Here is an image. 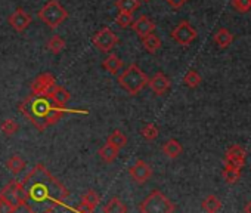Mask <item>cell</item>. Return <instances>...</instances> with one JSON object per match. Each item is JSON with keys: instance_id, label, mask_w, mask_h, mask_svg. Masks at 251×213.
<instances>
[{"instance_id": "cell-1", "label": "cell", "mask_w": 251, "mask_h": 213, "mask_svg": "<svg viewBox=\"0 0 251 213\" xmlns=\"http://www.w3.org/2000/svg\"><path fill=\"white\" fill-rule=\"evenodd\" d=\"M27 194L28 201L34 203H45L49 201V207L45 212H55L56 207L64 206V200L70 197V191L67 186L62 185L43 164H36L33 170L21 181Z\"/></svg>"}, {"instance_id": "cell-2", "label": "cell", "mask_w": 251, "mask_h": 213, "mask_svg": "<svg viewBox=\"0 0 251 213\" xmlns=\"http://www.w3.org/2000/svg\"><path fill=\"white\" fill-rule=\"evenodd\" d=\"M18 110L40 132H45L48 128L56 125L67 114H89V111L67 108L65 105L56 104L50 95L33 92L20 102Z\"/></svg>"}, {"instance_id": "cell-3", "label": "cell", "mask_w": 251, "mask_h": 213, "mask_svg": "<svg viewBox=\"0 0 251 213\" xmlns=\"http://www.w3.org/2000/svg\"><path fill=\"white\" fill-rule=\"evenodd\" d=\"M117 83L133 96L144 90L145 86H148V76L139 68L138 64L133 62L117 77Z\"/></svg>"}, {"instance_id": "cell-4", "label": "cell", "mask_w": 251, "mask_h": 213, "mask_svg": "<svg viewBox=\"0 0 251 213\" xmlns=\"http://www.w3.org/2000/svg\"><path fill=\"white\" fill-rule=\"evenodd\" d=\"M37 17L50 30H56L68 18V11L58 2V0H49V2L39 11Z\"/></svg>"}, {"instance_id": "cell-5", "label": "cell", "mask_w": 251, "mask_h": 213, "mask_svg": "<svg viewBox=\"0 0 251 213\" xmlns=\"http://www.w3.org/2000/svg\"><path fill=\"white\" fill-rule=\"evenodd\" d=\"M138 210L142 213H172L176 210V206L160 189H154L139 204Z\"/></svg>"}, {"instance_id": "cell-6", "label": "cell", "mask_w": 251, "mask_h": 213, "mask_svg": "<svg viewBox=\"0 0 251 213\" xmlns=\"http://www.w3.org/2000/svg\"><path fill=\"white\" fill-rule=\"evenodd\" d=\"M0 197L6 198L14 207L23 201H28L27 200V194H25V189H24V185L21 181L18 179H14L11 181L8 185H5L2 188V191H0Z\"/></svg>"}, {"instance_id": "cell-7", "label": "cell", "mask_w": 251, "mask_h": 213, "mask_svg": "<svg viewBox=\"0 0 251 213\" xmlns=\"http://www.w3.org/2000/svg\"><path fill=\"white\" fill-rule=\"evenodd\" d=\"M197 36H198V33L191 26L189 21H180L172 31L173 40L180 46H189L197 39Z\"/></svg>"}, {"instance_id": "cell-8", "label": "cell", "mask_w": 251, "mask_h": 213, "mask_svg": "<svg viewBox=\"0 0 251 213\" xmlns=\"http://www.w3.org/2000/svg\"><path fill=\"white\" fill-rule=\"evenodd\" d=\"M92 43L100 52H109L118 43V37L109 27H103L92 37Z\"/></svg>"}, {"instance_id": "cell-9", "label": "cell", "mask_w": 251, "mask_h": 213, "mask_svg": "<svg viewBox=\"0 0 251 213\" xmlns=\"http://www.w3.org/2000/svg\"><path fill=\"white\" fill-rule=\"evenodd\" d=\"M56 86V79L52 73H42L39 74L34 81L31 83V92L33 93H43L50 95L53 87Z\"/></svg>"}, {"instance_id": "cell-10", "label": "cell", "mask_w": 251, "mask_h": 213, "mask_svg": "<svg viewBox=\"0 0 251 213\" xmlns=\"http://www.w3.org/2000/svg\"><path fill=\"white\" fill-rule=\"evenodd\" d=\"M8 23H9V26L12 27L14 31L23 33V31H25V30L30 27V24L33 23V18H31V15H30L28 12H25L23 8H17V9L9 15Z\"/></svg>"}, {"instance_id": "cell-11", "label": "cell", "mask_w": 251, "mask_h": 213, "mask_svg": "<svg viewBox=\"0 0 251 213\" xmlns=\"http://www.w3.org/2000/svg\"><path fill=\"white\" fill-rule=\"evenodd\" d=\"M129 175L132 176V179L136 184H141L142 185L147 181H150V178L152 176V169L144 160H136V163L129 169Z\"/></svg>"}, {"instance_id": "cell-12", "label": "cell", "mask_w": 251, "mask_h": 213, "mask_svg": "<svg viewBox=\"0 0 251 213\" xmlns=\"http://www.w3.org/2000/svg\"><path fill=\"white\" fill-rule=\"evenodd\" d=\"M148 86L157 96H163L170 89V80L160 71L155 76H152L151 79H148Z\"/></svg>"}, {"instance_id": "cell-13", "label": "cell", "mask_w": 251, "mask_h": 213, "mask_svg": "<svg viewBox=\"0 0 251 213\" xmlns=\"http://www.w3.org/2000/svg\"><path fill=\"white\" fill-rule=\"evenodd\" d=\"M225 163L232 164L238 169H242L245 164V151L239 145H232L227 148L226 156H225Z\"/></svg>"}, {"instance_id": "cell-14", "label": "cell", "mask_w": 251, "mask_h": 213, "mask_svg": "<svg viewBox=\"0 0 251 213\" xmlns=\"http://www.w3.org/2000/svg\"><path fill=\"white\" fill-rule=\"evenodd\" d=\"M130 27L133 28V31H135L141 39H142L144 36H147V34L155 31V23L151 21L147 15H141L136 21L132 23Z\"/></svg>"}, {"instance_id": "cell-15", "label": "cell", "mask_w": 251, "mask_h": 213, "mask_svg": "<svg viewBox=\"0 0 251 213\" xmlns=\"http://www.w3.org/2000/svg\"><path fill=\"white\" fill-rule=\"evenodd\" d=\"M163 154L169 159H177L183 153V147L177 139H169L163 145Z\"/></svg>"}, {"instance_id": "cell-16", "label": "cell", "mask_w": 251, "mask_h": 213, "mask_svg": "<svg viewBox=\"0 0 251 213\" xmlns=\"http://www.w3.org/2000/svg\"><path fill=\"white\" fill-rule=\"evenodd\" d=\"M123 67V61L115 55V53H111L108 55L103 61H102V68L105 71H108L109 74H118V71L121 70Z\"/></svg>"}, {"instance_id": "cell-17", "label": "cell", "mask_w": 251, "mask_h": 213, "mask_svg": "<svg viewBox=\"0 0 251 213\" xmlns=\"http://www.w3.org/2000/svg\"><path fill=\"white\" fill-rule=\"evenodd\" d=\"M118 153H120V150H118L117 147H114V145H111L109 142H106L103 147L99 148L98 156L100 157V160H102L103 163L109 164V163H112V161L118 157Z\"/></svg>"}, {"instance_id": "cell-18", "label": "cell", "mask_w": 251, "mask_h": 213, "mask_svg": "<svg viewBox=\"0 0 251 213\" xmlns=\"http://www.w3.org/2000/svg\"><path fill=\"white\" fill-rule=\"evenodd\" d=\"M142 45L147 49V52L155 53L161 48V39L155 33H150V34H147V36L142 37Z\"/></svg>"}, {"instance_id": "cell-19", "label": "cell", "mask_w": 251, "mask_h": 213, "mask_svg": "<svg viewBox=\"0 0 251 213\" xmlns=\"http://www.w3.org/2000/svg\"><path fill=\"white\" fill-rule=\"evenodd\" d=\"M223 179L229 184V185H235L239 179H241V169L232 166V164H226L225 163V169L222 172Z\"/></svg>"}, {"instance_id": "cell-20", "label": "cell", "mask_w": 251, "mask_h": 213, "mask_svg": "<svg viewBox=\"0 0 251 213\" xmlns=\"http://www.w3.org/2000/svg\"><path fill=\"white\" fill-rule=\"evenodd\" d=\"M6 169L12 173V175H20L24 169H25V161L20 157V156H11L6 163H5Z\"/></svg>"}, {"instance_id": "cell-21", "label": "cell", "mask_w": 251, "mask_h": 213, "mask_svg": "<svg viewBox=\"0 0 251 213\" xmlns=\"http://www.w3.org/2000/svg\"><path fill=\"white\" fill-rule=\"evenodd\" d=\"M50 96H52L53 101H55L56 104H59V105H67V104L70 102V99H71V93H70L64 86H59V84H56V86L53 87Z\"/></svg>"}, {"instance_id": "cell-22", "label": "cell", "mask_w": 251, "mask_h": 213, "mask_svg": "<svg viewBox=\"0 0 251 213\" xmlns=\"http://www.w3.org/2000/svg\"><path fill=\"white\" fill-rule=\"evenodd\" d=\"M103 213H126L127 212V207L124 206V203L118 198V197H112L102 209Z\"/></svg>"}, {"instance_id": "cell-23", "label": "cell", "mask_w": 251, "mask_h": 213, "mask_svg": "<svg viewBox=\"0 0 251 213\" xmlns=\"http://www.w3.org/2000/svg\"><path fill=\"white\" fill-rule=\"evenodd\" d=\"M99 201H100V195L96 191H93V189H89V191H86L81 195V204H84L86 207H89L90 212H93L96 209V206L99 204Z\"/></svg>"}, {"instance_id": "cell-24", "label": "cell", "mask_w": 251, "mask_h": 213, "mask_svg": "<svg viewBox=\"0 0 251 213\" xmlns=\"http://www.w3.org/2000/svg\"><path fill=\"white\" fill-rule=\"evenodd\" d=\"M232 42H233V36H232L226 28H220V30L214 34V43H216L219 48H227Z\"/></svg>"}, {"instance_id": "cell-25", "label": "cell", "mask_w": 251, "mask_h": 213, "mask_svg": "<svg viewBox=\"0 0 251 213\" xmlns=\"http://www.w3.org/2000/svg\"><path fill=\"white\" fill-rule=\"evenodd\" d=\"M65 46H67L65 40H64L61 36H58V34L52 36V37L49 39L48 45H46V48L49 49V52H52V53H55V55L61 53V52L65 49Z\"/></svg>"}, {"instance_id": "cell-26", "label": "cell", "mask_w": 251, "mask_h": 213, "mask_svg": "<svg viewBox=\"0 0 251 213\" xmlns=\"http://www.w3.org/2000/svg\"><path fill=\"white\" fill-rule=\"evenodd\" d=\"M202 210L204 212H208V213H216L219 210H222V203L220 200L216 197V195H208L204 198L202 204H201Z\"/></svg>"}, {"instance_id": "cell-27", "label": "cell", "mask_w": 251, "mask_h": 213, "mask_svg": "<svg viewBox=\"0 0 251 213\" xmlns=\"http://www.w3.org/2000/svg\"><path fill=\"white\" fill-rule=\"evenodd\" d=\"M141 2L142 0H117L115 6L118 8V11H126V12L133 14L135 11L141 8Z\"/></svg>"}, {"instance_id": "cell-28", "label": "cell", "mask_w": 251, "mask_h": 213, "mask_svg": "<svg viewBox=\"0 0 251 213\" xmlns=\"http://www.w3.org/2000/svg\"><path fill=\"white\" fill-rule=\"evenodd\" d=\"M106 142H109L111 145H114V147H117L118 150H123L126 145H127V136H126L123 132H120V131H114L109 136H108V141Z\"/></svg>"}, {"instance_id": "cell-29", "label": "cell", "mask_w": 251, "mask_h": 213, "mask_svg": "<svg viewBox=\"0 0 251 213\" xmlns=\"http://www.w3.org/2000/svg\"><path fill=\"white\" fill-rule=\"evenodd\" d=\"M133 23V14L126 12V11H118L117 17H115V24L121 28H127L130 27Z\"/></svg>"}, {"instance_id": "cell-30", "label": "cell", "mask_w": 251, "mask_h": 213, "mask_svg": "<svg viewBox=\"0 0 251 213\" xmlns=\"http://www.w3.org/2000/svg\"><path fill=\"white\" fill-rule=\"evenodd\" d=\"M18 131H20V125L12 119H6L2 125H0V132H2L3 135H6V136H12Z\"/></svg>"}, {"instance_id": "cell-31", "label": "cell", "mask_w": 251, "mask_h": 213, "mask_svg": "<svg viewBox=\"0 0 251 213\" xmlns=\"http://www.w3.org/2000/svg\"><path fill=\"white\" fill-rule=\"evenodd\" d=\"M201 81H202V79H201V76H200L195 70H189V71L186 73V76L183 77V83H185L188 87H191V89L198 87V86L201 84Z\"/></svg>"}, {"instance_id": "cell-32", "label": "cell", "mask_w": 251, "mask_h": 213, "mask_svg": "<svg viewBox=\"0 0 251 213\" xmlns=\"http://www.w3.org/2000/svg\"><path fill=\"white\" fill-rule=\"evenodd\" d=\"M158 133H160V131L154 123H148L141 129V135L147 141H155L158 138Z\"/></svg>"}, {"instance_id": "cell-33", "label": "cell", "mask_w": 251, "mask_h": 213, "mask_svg": "<svg viewBox=\"0 0 251 213\" xmlns=\"http://www.w3.org/2000/svg\"><path fill=\"white\" fill-rule=\"evenodd\" d=\"M232 6L241 12V14H247L251 11V0H232Z\"/></svg>"}, {"instance_id": "cell-34", "label": "cell", "mask_w": 251, "mask_h": 213, "mask_svg": "<svg viewBox=\"0 0 251 213\" xmlns=\"http://www.w3.org/2000/svg\"><path fill=\"white\" fill-rule=\"evenodd\" d=\"M33 213L34 212V209L28 204V201H23V203H20V204H17L15 206V209H14V213Z\"/></svg>"}, {"instance_id": "cell-35", "label": "cell", "mask_w": 251, "mask_h": 213, "mask_svg": "<svg viewBox=\"0 0 251 213\" xmlns=\"http://www.w3.org/2000/svg\"><path fill=\"white\" fill-rule=\"evenodd\" d=\"M14 206L3 197H0V213H14Z\"/></svg>"}, {"instance_id": "cell-36", "label": "cell", "mask_w": 251, "mask_h": 213, "mask_svg": "<svg viewBox=\"0 0 251 213\" xmlns=\"http://www.w3.org/2000/svg\"><path fill=\"white\" fill-rule=\"evenodd\" d=\"M166 2L169 3V6L170 8H173V9H180V8H183L186 3H188V0H166Z\"/></svg>"}, {"instance_id": "cell-37", "label": "cell", "mask_w": 251, "mask_h": 213, "mask_svg": "<svg viewBox=\"0 0 251 213\" xmlns=\"http://www.w3.org/2000/svg\"><path fill=\"white\" fill-rule=\"evenodd\" d=\"M244 212H247V213H251V200L247 203V206L244 207Z\"/></svg>"}, {"instance_id": "cell-38", "label": "cell", "mask_w": 251, "mask_h": 213, "mask_svg": "<svg viewBox=\"0 0 251 213\" xmlns=\"http://www.w3.org/2000/svg\"><path fill=\"white\" fill-rule=\"evenodd\" d=\"M142 2H150V0H142Z\"/></svg>"}]
</instances>
